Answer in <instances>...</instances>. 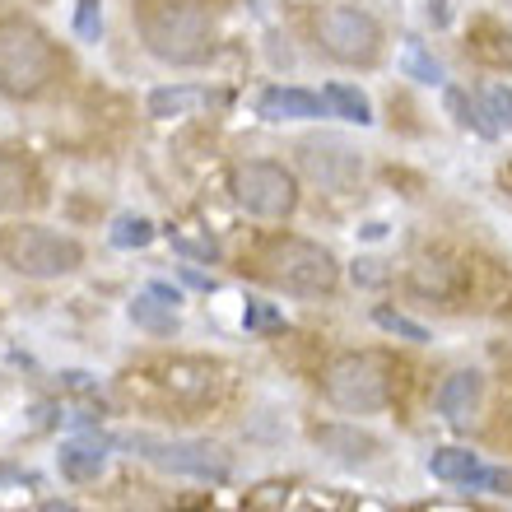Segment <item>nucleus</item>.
<instances>
[{"mask_svg": "<svg viewBox=\"0 0 512 512\" xmlns=\"http://www.w3.org/2000/svg\"><path fill=\"white\" fill-rule=\"evenodd\" d=\"M112 243L126 247V252H131V247H149L154 243V224H149L145 215H122L112 224Z\"/></svg>", "mask_w": 512, "mask_h": 512, "instance_id": "obj_21", "label": "nucleus"}, {"mask_svg": "<svg viewBox=\"0 0 512 512\" xmlns=\"http://www.w3.org/2000/svg\"><path fill=\"white\" fill-rule=\"evenodd\" d=\"M108 447L112 443L98 438V433L61 443V475H66V480H94V475L108 466Z\"/></svg>", "mask_w": 512, "mask_h": 512, "instance_id": "obj_15", "label": "nucleus"}, {"mask_svg": "<svg viewBox=\"0 0 512 512\" xmlns=\"http://www.w3.org/2000/svg\"><path fill=\"white\" fill-rule=\"evenodd\" d=\"M461 266H452L447 256H419L415 266H410V284H415L419 294L429 298H457L461 294Z\"/></svg>", "mask_w": 512, "mask_h": 512, "instance_id": "obj_16", "label": "nucleus"}, {"mask_svg": "<svg viewBox=\"0 0 512 512\" xmlns=\"http://www.w3.org/2000/svg\"><path fill=\"white\" fill-rule=\"evenodd\" d=\"M317 47L340 66H378L382 61V24L354 5H331L317 14Z\"/></svg>", "mask_w": 512, "mask_h": 512, "instance_id": "obj_6", "label": "nucleus"}, {"mask_svg": "<svg viewBox=\"0 0 512 512\" xmlns=\"http://www.w3.org/2000/svg\"><path fill=\"white\" fill-rule=\"evenodd\" d=\"M42 191H38V173L24 154H10L0 149V210H19V205H33Z\"/></svg>", "mask_w": 512, "mask_h": 512, "instance_id": "obj_13", "label": "nucleus"}, {"mask_svg": "<svg viewBox=\"0 0 512 512\" xmlns=\"http://www.w3.org/2000/svg\"><path fill=\"white\" fill-rule=\"evenodd\" d=\"M135 24L149 56L168 66H201L215 52V19L201 0H140Z\"/></svg>", "mask_w": 512, "mask_h": 512, "instance_id": "obj_1", "label": "nucleus"}, {"mask_svg": "<svg viewBox=\"0 0 512 512\" xmlns=\"http://www.w3.org/2000/svg\"><path fill=\"white\" fill-rule=\"evenodd\" d=\"M373 322H378L382 331H391V336L415 340V345H424V340H429V331H424V326L410 322V317H401V312H391V308H373Z\"/></svg>", "mask_w": 512, "mask_h": 512, "instance_id": "obj_24", "label": "nucleus"}, {"mask_svg": "<svg viewBox=\"0 0 512 512\" xmlns=\"http://www.w3.org/2000/svg\"><path fill=\"white\" fill-rule=\"evenodd\" d=\"M173 247L177 252H187V256H201V261H215L219 256L215 243H191V238H173Z\"/></svg>", "mask_w": 512, "mask_h": 512, "instance_id": "obj_28", "label": "nucleus"}, {"mask_svg": "<svg viewBox=\"0 0 512 512\" xmlns=\"http://www.w3.org/2000/svg\"><path fill=\"white\" fill-rule=\"evenodd\" d=\"M322 391L326 401L336 410H345V415H378L382 405L391 401V364L382 354H368V350L336 354L322 368Z\"/></svg>", "mask_w": 512, "mask_h": 512, "instance_id": "obj_5", "label": "nucleus"}, {"mask_svg": "<svg viewBox=\"0 0 512 512\" xmlns=\"http://www.w3.org/2000/svg\"><path fill=\"white\" fill-rule=\"evenodd\" d=\"M317 447L340 461H373L382 452V438H373L364 429H350V424H326V429H317Z\"/></svg>", "mask_w": 512, "mask_h": 512, "instance_id": "obj_14", "label": "nucleus"}, {"mask_svg": "<svg viewBox=\"0 0 512 512\" xmlns=\"http://www.w3.org/2000/svg\"><path fill=\"white\" fill-rule=\"evenodd\" d=\"M503 187H512V168H508V173H503Z\"/></svg>", "mask_w": 512, "mask_h": 512, "instance_id": "obj_31", "label": "nucleus"}, {"mask_svg": "<svg viewBox=\"0 0 512 512\" xmlns=\"http://www.w3.org/2000/svg\"><path fill=\"white\" fill-rule=\"evenodd\" d=\"M480 108H485V117L499 126V131H512V89L508 84H485Z\"/></svg>", "mask_w": 512, "mask_h": 512, "instance_id": "obj_22", "label": "nucleus"}, {"mask_svg": "<svg viewBox=\"0 0 512 512\" xmlns=\"http://www.w3.org/2000/svg\"><path fill=\"white\" fill-rule=\"evenodd\" d=\"M485 461L475 457V452H466V447H443V452H433L429 457V471L438 475V480H447V485H471V475L480 471Z\"/></svg>", "mask_w": 512, "mask_h": 512, "instance_id": "obj_18", "label": "nucleus"}, {"mask_svg": "<svg viewBox=\"0 0 512 512\" xmlns=\"http://www.w3.org/2000/svg\"><path fill=\"white\" fill-rule=\"evenodd\" d=\"M233 201L256 219H289L298 210V182L284 163L247 159L233 168Z\"/></svg>", "mask_w": 512, "mask_h": 512, "instance_id": "obj_7", "label": "nucleus"}, {"mask_svg": "<svg viewBox=\"0 0 512 512\" xmlns=\"http://www.w3.org/2000/svg\"><path fill=\"white\" fill-rule=\"evenodd\" d=\"M38 512H84V508H75V503H61V499H47Z\"/></svg>", "mask_w": 512, "mask_h": 512, "instance_id": "obj_30", "label": "nucleus"}, {"mask_svg": "<svg viewBox=\"0 0 512 512\" xmlns=\"http://www.w3.org/2000/svg\"><path fill=\"white\" fill-rule=\"evenodd\" d=\"M298 163L322 191H350L359 182V173H364V159L336 135H308L298 145Z\"/></svg>", "mask_w": 512, "mask_h": 512, "instance_id": "obj_9", "label": "nucleus"}, {"mask_svg": "<svg viewBox=\"0 0 512 512\" xmlns=\"http://www.w3.org/2000/svg\"><path fill=\"white\" fill-rule=\"evenodd\" d=\"M322 98H326V108L336 112V117H345V122H359V126L373 122V108H368V98L354 84H326Z\"/></svg>", "mask_w": 512, "mask_h": 512, "instance_id": "obj_20", "label": "nucleus"}, {"mask_svg": "<svg viewBox=\"0 0 512 512\" xmlns=\"http://www.w3.org/2000/svg\"><path fill=\"white\" fill-rule=\"evenodd\" d=\"M261 117L266 122H317V117H326V98L308 94V89H266L261 94Z\"/></svg>", "mask_w": 512, "mask_h": 512, "instance_id": "obj_12", "label": "nucleus"}, {"mask_svg": "<svg viewBox=\"0 0 512 512\" xmlns=\"http://www.w3.org/2000/svg\"><path fill=\"white\" fill-rule=\"evenodd\" d=\"M0 266L28 280H56L84 266V247L70 233L42 229V224H5L0 229Z\"/></svg>", "mask_w": 512, "mask_h": 512, "instance_id": "obj_4", "label": "nucleus"}, {"mask_svg": "<svg viewBox=\"0 0 512 512\" xmlns=\"http://www.w3.org/2000/svg\"><path fill=\"white\" fill-rule=\"evenodd\" d=\"M135 457H145L149 466L173 475H191V480H229L233 461L219 443H196V438H149V433H135L126 438Z\"/></svg>", "mask_w": 512, "mask_h": 512, "instance_id": "obj_8", "label": "nucleus"}, {"mask_svg": "<svg viewBox=\"0 0 512 512\" xmlns=\"http://www.w3.org/2000/svg\"><path fill=\"white\" fill-rule=\"evenodd\" d=\"M243 322L252 326V331H266V326H284V317L270 303H247V312H243Z\"/></svg>", "mask_w": 512, "mask_h": 512, "instance_id": "obj_27", "label": "nucleus"}, {"mask_svg": "<svg viewBox=\"0 0 512 512\" xmlns=\"http://www.w3.org/2000/svg\"><path fill=\"white\" fill-rule=\"evenodd\" d=\"M471 489H485V494H512V471L508 466H480L471 475Z\"/></svg>", "mask_w": 512, "mask_h": 512, "instance_id": "obj_26", "label": "nucleus"}, {"mask_svg": "<svg viewBox=\"0 0 512 512\" xmlns=\"http://www.w3.org/2000/svg\"><path fill=\"white\" fill-rule=\"evenodd\" d=\"M159 382L173 401H210L219 391V368L205 359H173L159 368Z\"/></svg>", "mask_w": 512, "mask_h": 512, "instance_id": "obj_10", "label": "nucleus"}, {"mask_svg": "<svg viewBox=\"0 0 512 512\" xmlns=\"http://www.w3.org/2000/svg\"><path fill=\"white\" fill-rule=\"evenodd\" d=\"M508 5H512V0H508Z\"/></svg>", "mask_w": 512, "mask_h": 512, "instance_id": "obj_32", "label": "nucleus"}, {"mask_svg": "<svg viewBox=\"0 0 512 512\" xmlns=\"http://www.w3.org/2000/svg\"><path fill=\"white\" fill-rule=\"evenodd\" d=\"M205 94L201 89H187V84H177V89H154L149 94V117H159V122H173V117H187L191 108H201Z\"/></svg>", "mask_w": 512, "mask_h": 512, "instance_id": "obj_19", "label": "nucleus"}, {"mask_svg": "<svg viewBox=\"0 0 512 512\" xmlns=\"http://www.w3.org/2000/svg\"><path fill=\"white\" fill-rule=\"evenodd\" d=\"M56 42L28 19H0V94L5 98H42L61 75Z\"/></svg>", "mask_w": 512, "mask_h": 512, "instance_id": "obj_2", "label": "nucleus"}, {"mask_svg": "<svg viewBox=\"0 0 512 512\" xmlns=\"http://www.w3.org/2000/svg\"><path fill=\"white\" fill-rule=\"evenodd\" d=\"M149 294H154V298H163L168 308H177V303H182V294H177L173 284H163V280H154V284H149Z\"/></svg>", "mask_w": 512, "mask_h": 512, "instance_id": "obj_29", "label": "nucleus"}, {"mask_svg": "<svg viewBox=\"0 0 512 512\" xmlns=\"http://www.w3.org/2000/svg\"><path fill=\"white\" fill-rule=\"evenodd\" d=\"M75 33L84 42H98V33H103V0H80L75 5Z\"/></svg>", "mask_w": 512, "mask_h": 512, "instance_id": "obj_25", "label": "nucleus"}, {"mask_svg": "<svg viewBox=\"0 0 512 512\" xmlns=\"http://www.w3.org/2000/svg\"><path fill=\"white\" fill-rule=\"evenodd\" d=\"M405 75H410V80H419V84H443V66H438V61H433L419 42H410V47H405Z\"/></svg>", "mask_w": 512, "mask_h": 512, "instance_id": "obj_23", "label": "nucleus"}, {"mask_svg": "<svg viewBox=\"0 0 512 512\" xmlns=\"http://www.w3.org/2000/svg\"><path fill=\"white\" fill-rule=\"evenodd\" d=\"M261 280H270L275 289L284 294H303V298H317V294H331L340 284V261L331 247L312 243V238H270L261 247Z\"/></svg>", "mask_w": 512, "mask_h": 512, "instance_id": "obj_3", "label": "nucleus"}, {"mask_svg": "<svg viewBox=\"0 0 512 512\" xmlns=\"http://www.w3.org/2000/svg\"><path fill=\"white\" fill-rule=\"evenodd\" d=\"M485 396V378L475 373V368H457V373H447L443 387H438V415L447 424H466L475 415V405Z\"/></svg>", "mask_w": 512, "mask_h": 512, "instance_id": "obj_11", "label": "nucleus"}, {"mask_svg": "<svg viewBox=\"0 0 512 512\" xmlns=\"http://www.w3.org/2000/svg\"><path fill=\"white\" fill-rule=\"evenodd\" d=\"M131 322L140 326V331H149V336H173L177 331V308H168L163 298H154L145 289V294L131 303Z\"/></svg>", "mask_w": 512, "mask_h": 512, "instance_id": "obj_17", "label": "nucleus"}]
</instances>
